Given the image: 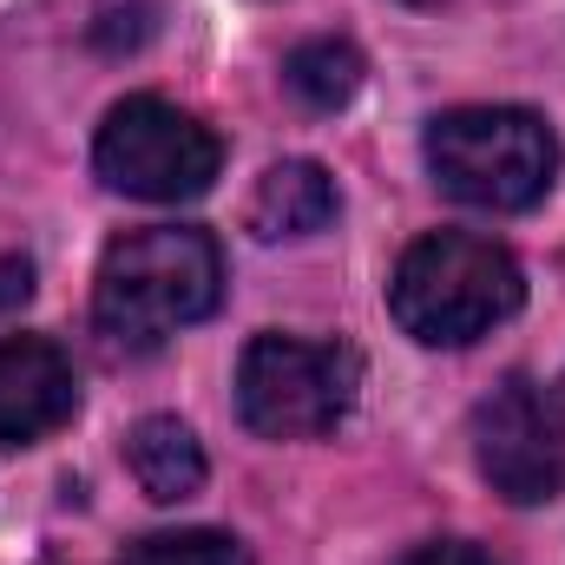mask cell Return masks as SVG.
Listing matches in <instances>:
<instances>
[{"instance_id": "obj_3", "label": "cell", "mask_w": 565, "mask_h": 565, "mask_svg": "<svg viewBox=\"0 0 565 565\" xmlns=\"http://www.w3.org/2000/svg\"><path fill=\"white\" fill-rule=\"evenodd\" d=\"M434 184L473 211H526L559 178V139L520 106H460L427 126Z\"/></svg>"}, {"instance_id": "obj_14", "label": "cell", "mask_w": 565, "mask_h": 565, "mask_svg": "<svg viewBox=\"0 0 565 565\" xmlns=\"http://www.w3.org/2000/svg\"><path fill=\"white\" fill-rule=\"evenodd\" d=\"M408 7H434V0H408Z\"/></svg>"}, {"instance_id": "obj_1", "label": "cell", "mask_w": 565, "mask_h": 565, "mask_svg": "<svg viewBox=\"0 0 565 565\" xmlns=\"http://www.w3.org/2000/svg\"><path fill=\"white\" fill-rule=\"evenodd\" d=\"M224 296V257L211 231L145 224L126 231L93 282V322L119 349H158L184 322H204Z\"/></svg>"}, {"instance_id": "obj_12", "label": "cell", "mask_w": 565, "mask_h": 565, "mask_svg": "<svg viewBox=\"0 0 565 565\" xmlns=\"http://www.w3.org/2000/svg\"><path fill=\"white\" fill-rule=\"evenodd\" d=\"M402 565H493L480 546H467V540H434V546H415Z\"/></svg>"}, {"instance_id": "obj_11", "label": "cell", "mask_w": 565, "mask_h": 565, "mask_svg": "<svg viewBox=\"0 0 565 565\" xmlns=\"http://www.w3.org/2000/svg\"><path fill=\"white\" fill-rule=\"evenodd\" d=\"M119 565H250V559H244V546L231 533L191 526V533H151L139 546H126Z\"/></svg>"}, {"instance_id": "obj_6", "label": "cell", "mask_w": 565, "mask_h": 565, "mask_svg": "<svg viewBox=\"0 0 565 565\" xmlns=\"http://www.w3.org/2000/svg\"><path fill=\"white\" fill-rule=\"evenodd\" d=\"M473 460L487 487L513 507H546L565 493V408L533 382L507 375L473 408Z\"/></svg>"}, {"instance_id": "obj_8", "label": "cell", "mask_w": 565, "mask_h": 565, "mask_svg": "<svg viewBox=\"0 0 565 565\" xmlns=\"http://www.w3.org/2000/svg\"><path fill=\"white\" fill-rule=\"evenodd\" d=\"M250 231L264 244H289V237H316L329 217H335V178L316 164V158H282L257 178L250 191Z\"/></svg>"}, {"instance_id": "obj_2", "label": "cell", "mask_w": 565, "mask_h": 565, "mask_svg": "<svg viewBox=\"0 0 565 565\" xmlns=\"http://www.w3.org/2000/svg\"><path fill=\"white\" fill-rule=\"evenodd\" d=\"M520 302H526L520 264L493 237H473V231H434L422 244H408V257L395 264V282H388L395 322L427 349L480 342Z\"/></svg>"}, {"instance_id": "obj_9", "label": "cell", "mask_w": 565, "mask_h": 565, "mask_svg": "<svg viewBox=\"0 0 565 565\" xmlns=\"http://www.w3.org/2000/svg\"><path fill=\"white\" fill-rule=\"evenodd\" d=\"M126 460H132V480L145 487V500H158V507H178L204 487V447L171 415H145L126 440Z\"/></svg>"}, {"instance_id": "obj_5", "label": "cell", "mask_w": 565, "mask_h": 565, "mask_svg": "<svg viewBox=\"0 0 565 565\" xmlns=\"http://www.w3.org/2000/svg\"><path fill=\"white\" fill-rule=\"evenodd\" d=\"M93 164L113 191L145 198V204H178V198H198L211 191L217 164H224V145L211 139L191 113L164 106V99H119L99 126L93 145Z\"/></svg>"}, {"instance_id": "obj_10", "label": "cell", "mask_w": 565, "mask_h": 565, "mask_svg": "<svg viewBox=\"0 0 565 565\" xmlns=\"http://www.w3.org/2000/svg\"><path fill=\"white\" fill-rule=\"evenodd\" d=\"M282 79H289V93H296L302 106L335 113V106H349V99L362 93V53H355L349 40H302V46L282 60Z\"/></svg>"}, {"instance_id": "obj_4", "label": "cell", "mask_w": 565, "mask_h": 565, "mask_svg": "<svg viewBox=\"0 0 565 565\" xmlns=\"http://www.w3.org/2000/svg\"><path fill=\"white\" fill-rule=\"evenodd\" d=\"M362 388V362L342 342L257 335L237 362V415L264 440H309L349 415Z\"/></svg>"}, {"instance_id": "obj_13", "label": "cell", "mask_w": 565, "mask_h": 565, "mask_svg": "<svg viewBox=\"0 0 565 565\" xmlns=\"http://www.w3.org/2000/svg\"><path fill=\"white\" fill-rule=\"evenodd\" d=\"M33 282H26V264H0V302H20Z\"/></svg>"}, {"instance_id": "obj_7", "label": "cell", "mask_w": 565, "mask_h": 565, "mask_svg": "<svg viewBox=\"0 0 565 565\" xmlns=\"http://www.w3.org/2000/svg\"><path fill=\"white\" fill-rule=\"evenodd\" d=\"M79 375L46 335H7L0 342V447H33L40 434L73 422Z\"/></svg>"}]
</instances>
